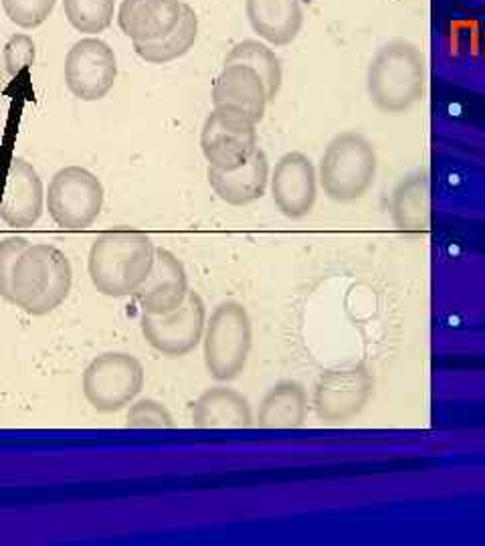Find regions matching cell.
I'll return each mask as SVG.
<instances>
[{
	"mask_svg": "<svg viewBox=\"0 0 485 546\" xmlns=\"http://www.w3.org/2000/svg\"><path fill=\"white\" fill-rule=\"evenodd\" d=\"M118 78V59L111 47L88 37L75 43L65 58V83L81 101H100L113 89Z\"/></svg>",
	"mask_w": 485,
	"mask_h": 546,
	"instance_id": "8fae6325",
	"label": "cell"
},
{
	"mask_svg": "<svg viewBox=\"0 0 485 546\" xmlns=\"http://www.w3.org/2000/svg\"><path fill=\"white\" fill-rule=\"evenodd\" d=\"M393 219L403 231H425L431 223V188L427 174L408 176L393 196Z\"/></svg>",
	"mask_w": 485,
	"mask_h": 546,
	"instance_id": "44dd1931",
	"label": "cell"
},
{
	"mask_svg": "<svg viewBox=\"0 0 485 546\" xmlns=\"http://www.w3.org/2000/svg\"><path fill=\"white\" fill-rule=\"evenodd\" d=\"M208 184L223 203L231 206H247L263 199L269 186V160L259 148L249 163L231 173L208 168Z\"/></svg>",
	"mask_w": 485,
	"mask_h": 546,
	"instance_id": "ac0fdd59",
	"label": "cell"
},
{
	"mask_svg": "<svg viewBox=\"0 0 485 546\" xmlns=\"http://www.w3.org/2000/svg\"><path fill=\"white\" fill-rule=\"evenodd\" d=\"M45 203L57 227L81 231L91 227L101 215L103 186L88 168L65 166L51 178Z\"/></svg>",
	"mask_w": 485,
	"mask_h": 546,
	"instance_id": "52a82bcc",
	"label": "cell"
},
{
	"mask_svg": "<svg viewBox=\"0 0 485 546\" xmlns=\"http://www.w3.org/2000/svg\"><path fill=\"white\" fill-rule=\"evenodd\" d=\"M190 421L198 429H247L253 425V411L239 391L218 384L193 403Z\"/></svg>",
	"mask_w": 485,
	"mask_h": 546,
	"instance_id": "d6986e66",
	"label": "cell"
},
{
	"mask_svg": "<svg viewBox=\"0 0 485 546\" xmlns=\"http://www.w3.org/2000/svg\"><path fill=\"white\" fill-rule=\"evenodd\" d=\"M71 284V261L59 247L28 245L11 273V304L28 316H47L68 299Z\"/></svg>",
	"mask_w": 485,
	"mask_h": 546,
	"instance_id": "3957f363",
	"label": "cell"
},
{
	"mask_svg": "<svg viewBox=\"0 0 485 546\" xmlns=\"http://www.w3.org/2000/svg\"><path fill=\"white\" fill-rule=\"evenodd\" d=\"M156 247L146 233L118 227L95 237L88 257L93 288L106 298L134 296L154 266Z\"/></svg>",
	"mask_w": 485,
	"mask_h": 546,
	"instance_id": "6da1fadb",
	"label": "cell"
},
{
	"mask_svg": "<svg viewBox=\"0 0 485 546\" xmlns=\"http://www.w3.org/2000/svg\"><path fill=\"white\" fill-rule=\"evenodd\" d=\"M198 37V16L195 8L186 5V11L178 29L170 33L166 39L154 43H134V51L140 59L152 65H166L173 63L193 49Z\"/></svg>",
	"mask_w": 485,
	"mask_h": 546,
	"instance_id": "7402d4cb",
	"label": "cell"
},
{
	"mask_svg": "<svg viewBox=\"0 0 485 546\" xmlns=\"http://www.w3.org/2000/svg\"><path fill=\"white\" fill-rule=\"evenodd\" d=\"M128 429H173L174 419L170 411L154 399H140L130 404L126 413Z\"/></svg>",
	"mask_w": 485,
	"mask_h": 546,
	"instance_id": "d4e9b609",
	"label": "cell"
},
{
	"mask_svg": "<svg viewBox=\"0 0 485 546\" xmlns=\"http://www.w3.org/2000/svg\"><path fill=\"white\" fill-rule=\"evenodd\" d=\"M206 306L198 291L190 289L186 302L164 316L142 314V336L166 359H183L203 344Z\"/></svg>",
	"mask_w": 485,
	"mask_h": 546,
	"instance_id": "9c48e42d",
	"label": "cell"
},
{
	"mask_svg": "<svg viewBox=\"0 0 485 546\" xmlns=\"http://www.w3.org/2000/svg\"><path fill=\"white\" fill-rule=\"evenodd\" d=\"M376 173L378 156L373 142L358 131H342L323 150L318 181L330 201L348 205L364 199L376 183Z\"/></svg>",
	"mask_w": 485,
	"mask_h": 546,
	"instance_id": "277c9868",
	"label": "cell"
},
{
	"mask_svg": "<svg viewBox=\"0 0 485 546\" xmlns=\"http://www.w3.org/2000/svg\"><path fill=\"white\" fill-rule=\"evenodd\" d=\"M185 11L183 0H123L118 25L132 43H154L178 29Z\"/></svg>",
	"mask_w": 485,
	"mask_h": 546,
	"instance_id": "9a60e30c",
	"label": "cell"
},
{
	"mask_svg": "<svg viewBox=\"0 0 485 546\" xmlns=\"http://www.w3.org/2000/svg\"><path fill=\"white\" fill-rule=\"evenodd\" d=\"M271 199L288 219H303L318 201V168L303 152H288L275 163L269 176Z\"/></svg>",
	"mask_w": 485,
	"mask_h": 546,
	"instance_id": "7c38bea8",
	"label": "cell"
},
{
	"mask_svg": "<svg viewBox=\"0 0 485 546\" xmlns=\"http://www.w3.org/2000/svg\"><path fill=\"white\" fill-rule=\"evenodd\" d=\"M5 68L11 78H16L31 68L35 61V41L25 33H16L6 41L3 51Z\"/></svg>",
	"mask_w": 485,
	"mask_h": 546,
	"instance_id": "4316f807",
	"label": "cell"
},
{
	"mask_svg": "<svg viewBox=\"0 0 485 546\" xmlns=\"http://www.w3.org/2000/svg\"><path fill=\"white\" fill-rule=\"evenodd\" d=\"M229 63H241L259 73V78L265 83V89H268L269 101H275V98L279 96L283 69L279 58L275 55L273 49H269V45L255 39H245L237 43L225 58V65Z\"/></svg>",
	"mask_w": 485,
	"mask_h": 546,
	"instance_id": "603a6c76",
	"label": "cell"
},
{
	"mask_svg": "<svg viewBox=\"0 0 485 546\" xmlns=\"http://www.w3.org/2000/svg\"><path fill=\"white\" fill-rule=\"evenodd\" d=\"M253 348V324L241 302L227 299L206 318L203 356L208 374L218 383L239 379Z\"/></svg>",
	"mask_w": 485,
	"mask_h": 546,
	"instance_id": "5b68a950",
	"label": "cell"
},
{
	"mask_svg": "<svg viewBox=\"0 0 485 546\" xmlns=\"http://www.w3.org/2000/svg\"><path fill=\"white\" fill-rule=\"evenodd\" d=\"M144 366L128 352H103L85 366L81 389L91 407L111 415L126 409L144 389Z\"/></svg>",
	"mask_w": 485,
	"mask_h": 546,
	"instance_id": "8992f818",
	"label": "cell"
},
{
	"mask_svg": "<svg viewBox=\"0 0 485 546\" xmlns=\"http://www.w3.org/2000/svg\"><path fill=\"white\" fill-rule=\"evenodd\" d=\"M251 29L273 47H288L303 29L301 0H245Z\"/></svg>",
	"mask_w": 485,
	"mask_h": 546,
	"instance_id": "e0dca14e",
	"label": "cell"
},
{
	"mask_svg": "<svg viewBox=\"0 0 485 546\" xmlns=\"http://www.w3.org/2000/svg\"><path fill=\"white\" fill-rule=\"evenodd\" d=\"M25 237H6L0 241V296L6 302H11V273L15 268V261L21 257V253L28 247Z\"/></svg>",
	"mask_w": 485,
	"mask_h": 546,
	"instance_id": "83f0119b",
	"label": "cell"
},
{
	"mask_svg": "<svg viewBox=\"0 0 485 546\" xmlns=\"http://www.w3.org/2000/svg\"><path fill=\"white\" fill-rule=\"evenodd\" d=\"M310 413V399L298 381H281L265 393L255 423L261 429L303 427Z\"/></svg>",
	"mask_w": 485,
	"mask_h": 546,
	"instance_id": "ffe728a7",
	"label": "cell"
},
{
	"mask_svg": "<svg viewBox=\"0 0 485 546\" xmlns=\"http://www.w3.org/2000/svg\"><path fill=\"white\" fill-rule=\"evenodd\" d=\"M213 108L231 110L259 124L268 110V89L255 69L241 63L223 65L213 83Z\"/></svg>",
	"mask_w": 485,
	"mask_h": 546,
	"instance_id": "2e32d148",
	"label": "cell"
},
{
	"mask_svg": "<svg viewBox=\"0 0 485 546\" xmlns=\"http://www.w3.org/2000/svg\"><path fill=\"white\" fill-rule=\"evenodd\" d=\"M57 0H3L6 16L21 29H37L53 13Z\"/></svg>",
	"mask_w": 485,
	"mask_h": 546,
	"instance_id": "484cf974",
	"label": "cell"
},
{
	"mask_svg": "<svg viewBox=\"0 0 485 546\" xmlns=\"http://www.w3.org/2000/svg\"><path fill=\"white\" fill-rule=\"evenodd\" d=\"M43 206L45 188L41 176L25 158H13L0 199V221L13 229H31L39 223Z\"/></svg>",
	"mask_w": 485,
	"mask_h": 546,
	"instance_id": "5bb4252c",
	"label": "cell"
},
{
	"mask_svg": "<svg viewBox=\"0 0 485 546\" xmlns=\"http://www.w3.org/2000/svg\"><path fill=\"white\" fill-rule=\"evenodd\" d=\"M190 294L185 263L173 251L156 247L154 266L134 298L146 316H164L186 302Z\"/></svg>",
	"mask_w": 485,
	"mask_h": 546,
	"instance_id": "4fadbf2b",
	"label": "cell"
},
{
	"mask_svg": "<svg viewBox=\"0 0 485 546\" xmlns=\"http://www.w3.org/2000/svg\"><path fill=\"white\" fill-rule=\"evenodd\" d=\"M368 98L383 114H405L425 98V55L411 41L395 39L380 47L366 71Z\"/></svg>",
	"mask_w": 485,
	"mask_h": 546,
	"instance_id": "7a4b0ae2",
	"label": "cell"
},
{
	"mask_svg": "<svg viewBox=\"0 0 485 546\" xmlns=\"http://www.w3.org/2000/svg\"><path fill=\"white\" fill-rule=\"evenodd\" d=\"M63 13L75 31L100 35L113 23L116 0H63Z\"/></svg>",
	"mask_w": 485,
	"mask_h": 546,
	"instance_id": "cb8c5ba5",
	"label": "cell"
},
{
	"mask_svg": "<svg viewBox=\"0 0 485 546\" xmlns=\"http://www.w3.org/2000/svg\"><path fill=\"white\" fill-rule=\"evenodd\" d=\"M201 150L208 168L223 173L237 171L259 150L257 124L237 111L213 108L201 130Z\"/></svg>",
	"mask_w": 485,
	"mask_h": 546,
	"instance_id": "ba28073f",
	"label": "cell"
},
{
	"mask_svg": "<svg viewBox=\"0 0 485 546\" xmlns=\"http://www.w3.org/2000/svg\"><path fill=\"white\" fill-rule=\"evenodd\" d=\"M374 394V379L363 366L323 373L313 387V413L323 423H346L366 409Z\"/></svg>",
	"mask_w": 485,
	"mask_h": 546,
	"instance_id": "30bf717a",
	"label": "cell"
}]
</instances>
